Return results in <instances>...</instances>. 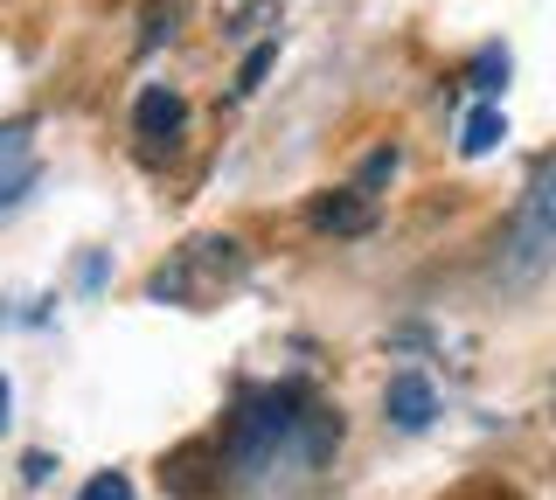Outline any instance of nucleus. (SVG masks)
I'll return each mask as SVG.
<instances>
[{"label":"nucleus","instance_id":"obj_8","mask_svg":"<svg viewBox=\"0 0 556 500\" xmlns=\"http://www.w3.org/2000/svg\"><path fill=\"white\" fill-rule=\"evenodd\" d=\"M84 500H132V487L118 473H104V479H91V487H84Z\"/></svg>","mask_w":556,"mask_h":500},{"label":"nucleus","instance_id":"obj_10","mask_svg":"<svg viewBox=\"0 0 556 500\" xmlns=\"http://www.w3.org/2000/svg\"><path fill=\"white\" fill-rule=\"evenodd\" d=\"M14 188H22V181H0V209H8V202H14Z\"/></svg>","mask_w":556,"mask_h":500},{"label":"nucleus","instance_id":"obj_7","mask_svg":"<svg viewBox=\"0 0 556 500\" xmlns=\"http://www.w3.org/2000/svg\"><path fill=\"white\" fill-rule=\"evenodd\" d=\"M390 175H396V146H382V153L362 161V188H376V181H390Z\"/></svg>","mask_w":556,"mask_h":500},{"label":"nucleus","instance_id":"obj_1","mask_svg":"<svg viewBox=\"0 0 556 500\" xmlns=\"http://www.w3.org/2000/svg\"><path fill=\"white\" fill-rule=\"evenodd\" d=\"M549 265H556V161L535 167L529 195L515 202V222H508L501 257H494V279H501V292H529Z\"/></svg>","mask_w":556,"mask_h":500},{"label":"nucleus","instance_id":"obj_2","mask_svg":"<svg viewBox=\"0 0 556 500\" xmlns=\"http://www.w3.org/2000/svg\"><path fill=\"white\" fill-rule=\"evenodd\" d=\"M382 410H390V424L396 431H425L431 418H439V396H431L425 375H390V396H382Z\"/></svg>","mask_w":556,"mask_h":500},{"label":"nucleus","instance_id":"obj_4","mask_svg":"<svg viewBox=\"0 0 556 500\" xmlns=\"http://www.w3.org/2000/svg\"><path fill=\"white\" fill-rule=\"evenodd\" d=\"M132 118H139V132H147V140H174V132L188 126V105L167 91V84H147V91H139V105H132Z\"/></svg>","mask_w":556,"mask_h":500},{"label":"nucleus","instance_id":"obj_9","mask_svg":"<svg viewBox=\"0 0 556 500\" xmlns=\"http://www.w3.org/2000/svg\"><path fill=\"white\" fill-rule=\"evenodd\" d=\"M271 56H278V49H257V56H251V63H243V84H237V91H257V77H265V70H271Z\"/></svg>","mask_w":556,"mask_h":500},{"label":"nucleus","instance_id":"obj_6","mask_svg":"<svg viewBox=\"0 0 556 500\" xmlns=\"http://www.w3.org/2000/svg\"><path fill=\"white\" fill-rule=\"evenodd\" d=\"M494 77H508V56H501V49H480V63H473V84H480V91H494Z\"/></svg>","mask_w":556,"mask_h":500},{"label":"nucleus","instance_id":"obj_3","mask_svg":"<svg viewBox=\"0 0 556 500\" xmlns=\"http://www.w3.org/2000/svg\"><path fill=\"white\" fill-rule=\"evenodd\" d=\"M369 222H376V209H369V195H362V188H341V195H320V202H313V230L362 236Z\"/></svg>","mask_w":556,"mask_h":500},{"label":"nucleus","instance_id":"obj_11","mask_svg":"<svg viewBox=\"0 0 556 500\" xmlns=\"http://www.w3.org/2000/svg\"><path fill=\"white\" fill-rule=\"evenodd\" d=\"M0 410H8V383H0Z\"/></svg>","mask_w":556,"mask_h":500},{"label":"nucleus","instance_id":"obj_5","mask_svg":"<svg viewBox=\"0 0 556 500\" xmlns=\"http://www.w3.org/2000/svg\"><path fill=\"white\" fill-rule=\"evenodd\" d=\"M501 140H508V118H501L494 105H480V112L459 126V153H473V161H480V153H494Z\"/></svg>","mask_w":556,"mask_h":500}]
</instances>
